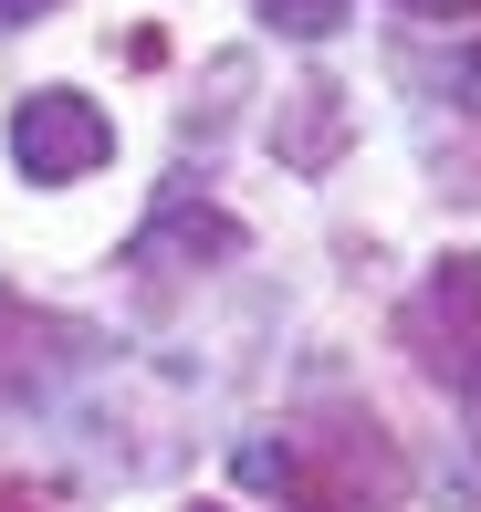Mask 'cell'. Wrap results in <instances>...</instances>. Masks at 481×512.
<instances>
[{"mask_svg": "<svg viewBox=\"0 0 481 512\" xmlns=\"http://www.w3.org/2000/svg\"><path fill=\"white\" fill-rule=\"evenodd\" d=\"M398 11H419V21H471L481 0H398Z\"/></svg>", "mask_w": 481, "mask_h": 512, "instance_id": "7", "label": "cell"}, {"mask_svg": "<svg viewBox=\"0 0 481 512\" xmlns=\"http://www.w3.org/2000/svg\"><path fill=\"white\" fill-rule=\"evenodd\" d=\"M32 11H53V0H0V21H32Z\"/></svg>", "mask_w": 481, "mask_h": 512, "instance_id": "8", "label": "cell"}, {"mask_svg": "<svg viewBox=\"0 0 481 512\" xmlns=\"http://www.w3.org/2000/svg\"><path fill=\"white\" fill-rule=\"evenodd\" d=\"M241 481H262L283 512H387L398 502V450L377 418H304L283 439H251Z\"/></svg>", "mask_w": 481, "mask_h": 512, "instance_id": "1", "label": "cell"}, {"mask_svg": "<svg viewBox=\"0 0 481 512\" xmlns=\"http://www.w3.org/2000/svg\"><path fill=\"white\" fill-rule=\"evenodd\" d=\"M346 11H356V0H262V21H272V32H293V42L346 32Z\"/></svg>", "mask_w": 481, "mask_h": 512, "instance_id": "5", "label": "cell"}, {"mask_svg": "<svg viewBox=\"0 0 481 512\" xmlns=\"http://www.w3.org/2000/svg\"><path fill=\"white\" fill-rule=\"evenodd\" d=\"M0 512H53V492L42 481H0Z\"/></svg>", "mask_w": 481, "mask_h": 512, "instance_id": "6", "label": "cell"}, {"mask_svg": "<svg viewBox=\"0 0 481 512\" xmlns=\"http://www.w3.org/2000/svg\"><path fill=\"white\" fill-rule=\"evenodd\" d=\"M11 157L32 189H74V178H95L116 157V115L95 95H74V84H32L11 105Z\"/></svg>", "mask_w": 481, "mask_h": 512, "instance_id": "3", "label": "cell"}, {"mask_svg": "<svg viewBox=\"0 0 481 512\" xmlns=\"http://www.w3.org/2000/svg\"><path fill=\"white\" fill-rule=\"evenodd\" d=\"M471 74H481V53H471Z\"/></svg>", "mask_w": 481, "mask_h": 512, "instance_id": "9", "label": "cell"}, {"mask_svg": "<svg viewBox=\"0 0 481 512\" xmlns=\"http://www.w3.org/2000/svg\"><path fill=\"white\" fill-rule=\"evenodd\" d=\"M398 345L440 398H481V251H450L398 304Z\"/></svg>", "mask_w": 481, "mask_h": 512, "instance_id": "2", "label": "cell"}, {"mask_svg": "<svg viewBox=\"0 0 481 512\" xmlns=\"http://www.w3.org/2000/svg\"><path fill=\"white\" fill-rule=\"evenodd\" d=\"M95 356H105L95 324L42 314V304H21V293H0V408H42L53 387H74Z\"/></svg>", "mask_w": 481, "mask_h": 512, "instance_id": "4", "label": "cell"}, {"mask_svg": "<svg viewBox=\"0 0 481 512\" xmlns=\"http://www.w3.org/2000/svg\"><path fill=\"white\" fill-rule=\"evenodd\" d=\"M199 512H210V502H199Z\"/></svg>", "mask_w": 481, "mask_h": 512, "instance_id": "10", "label": "cell"}]
</instances>
